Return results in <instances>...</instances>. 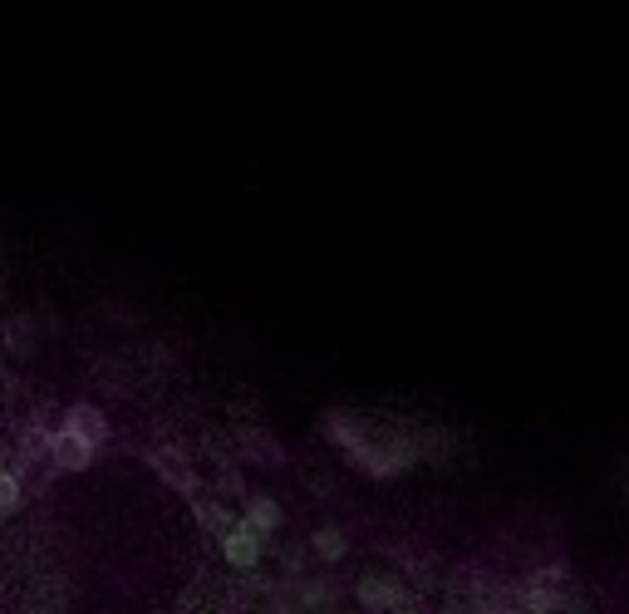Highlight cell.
I'll list each match as a JSON object with an SVG mask.
<instances>
[{
  "label": "cell",
  "mask_w": 629,
  "mask_h": 614,
  "mask_svg": "<svg viewBox=\"0 0 629 614\" xmlns=\"http://www.w3.org/2000/svg\"><path fill=\"white\" fill-rule=\"evenodd\" d=\"M94 452H99V447L84 443L79 433H64V428H59V433H50V457H55L59 472H84V467L94 462Z\"/></svg>",
  "instance_id": "1"
},
{
  "label": "cell",
  "mask_w": 629,
  "mask_h": 614,
  "mask_svg": "<svg viewBox=\"0 0 629 614\" xmlns=\"http://www.w3.org/2000/svg\"><path fill=\"white\" fill-rule=\"evenodd\" d=\"M64 433H79L84 443H109V418L94 408V403H74L69 413H64Z\"/></svg>",
  "instance_id": "2"
},
{
  "label": "cell",
  "mask_w": 629,
  "mask_h": 614,
  "mask_svg": "<svg viewBox=\"0 0 629 614\" xmlns=\"http://www.w3.org/2000/svg\"><path fill=\"white\" fill-rule=\"evenodd\" d=\"M222 556H227L236 570H251V565L261 560V536H256L246 521H236L227 536H222Z\"/></svg>",
  "instance_id": "3"
},
{
  "label": "cell",
  "mask_w": 629,
  "mask_h": 614,
  "mask_svg": "<svg viewBox=\"0 0 629 614\" xmlns=\"http://www.w3.org/2000/svg\"><path fill=\"white\" fill-rule=\"evenodd\" d=\"M354 595L364 600V610H374V614L394 610V605L403 600V590L394 585V580H384V575H364V580L354 585Z\"/></svg>",
  "instance_id": "4"
},
{
  "label": "cell",
  "mask_w": 629,
  "mask_h": 614,
  "mask_svg": "<svg viewBox=\"0 0 629 614\" xmlns=\"http://www.w3.org/2000/svg\"><path fill=\"white\" fill-rule=\"evenodd\" d=\"M153 467H158V472L168 477L177 492H187V497L197 502V477H192V467H187V462H182L177 452H168V447H163V452H153Z\"/></svg>",
  "instance_id": "5"
},
{
  "label": "cell",
  "mask_w": 629,
  "mask_h": 614,
  "mask_svg": "<svg viewBox=\"0 0 629 614\" xmlns=\"http://www.w3.org/2000/svg\"><path fill=\"white\" fill-rule=\"evenodd\" d=\"M241 521H246V526L266 541V536H276V526H281V506H276V497H251Z\"/></svg>",
  "instance_id": "6"
},
{
  "label": "cell",
  "mask_w": 629,
  "mask_h": 614,
  "mask_svg": "<svg viewBox=\"0 0 629 614\" xmlns=\"http://www.w3.org/2000/svg\"><path fill=\"white\" fill-rule=\"evenodd\" d=\"M310 546H315V556L320 560H344L349 556V536H344L340 526H320Z\"/></svg>",
  "instance_id": "7"
},
{
  "label": "cell",
  "mask_w": 629,
  "mask_h": 614,
  "mask_svg": "<svg viewBox=\"0 0 629 614\" xmlns=\"http://www.w3.org/2000/svg\"><path fill=\"white\" fill-rule=\"evenodd\" d=\"M192 506H197L202 526H207V531H217V536H227L231 526H236V521L227 516V506H217V502H192Z\"/></svg>",
  "instance_id": "8"
},
{
  "label": "cell",
  "mask_w": 629,
  "mask_h": 614,
  "mask_svg": "<svg viewBox=\"0 0 629 614\" xmlns=\"http://www.w3.org/2000/svg\"><path fill=\"white\" fill-rule=\"evenodd\" d=\"M20 506V472L0 467V511H15Z\"/></svg>",
  "instance_id": "9"
}]
</instances>
